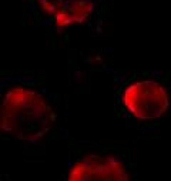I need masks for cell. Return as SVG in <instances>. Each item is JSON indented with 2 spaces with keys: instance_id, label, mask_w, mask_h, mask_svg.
Here are the masks:
<instances>
[{
  "instance_id": "277c9868",
  "label": "cell",
  "mask_w": 171,
  "mask_h": 181,
  "mask_svg": "<svg viewBox=\"0 0 171 181\" xmlns=\"http://www.w3.org/2000/svg\"><path fill=\"white\" fill-rule=\"evenodd\" d=\"M93 9L94 6L90 0H69L53 14V21L57 27H67L81 23L90 16Z\"/></svg>"
},
{
  "instance_id": "7a4b0ae2",
  "label": "cell",
  "mask_w": 171,
  "mask_h": 181,
  "mask_svg": "<svg viewBox=\"0 0 171 181\" xmlns=\"http://www.w3.org/2000/svg\"><path fill=\"white\" fill-rule=\"evenodd\" d=\"M120 104L124 113L143 123L164 117L171 107V91L163 80L141 77L124 86L120 93Z\"/></svg>"
},
{
  "instance_id": "3957f363",
  "label": "cell",
  "mask_w": 171,
  "mask_h": 181,
  "mask_svg": "<svg viewBox=\"0 0 171 181\" xmlns=\"http://www.w3.org/2000/svg\"><path fill=\"white\" fill-rule=\"evenodd\" d=\"M67 181H131V174L120 156L88 154L71 166Z\"/></svg>"
},
{
  "instance_id": "6da1fadb",
  "label": "cell",
  "mask_w": 171,
  "mask_h": 181,
  "mask_svg": "<svg viewBox=\"0 0 171 181\" xmlns=\"http://www.w3.org/2000/svg\"><path fill=\"white\" fill-rule=\"evenodd\" d=\"M56 114L46 93L29 82H7L2 89V133L17 141L37 143L50 133Z\"/></svg>"
}]
</instances>
